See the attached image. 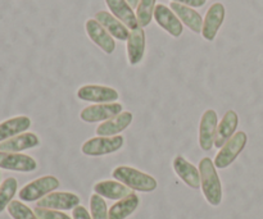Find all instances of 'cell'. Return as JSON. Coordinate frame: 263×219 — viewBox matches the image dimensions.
Instances as JSON below:
<instances>
[{"label": "cell", "instance_id": "18", "mask_svg": "<svg viewBox=\"0 0 263 219\" xmlns=\"http://www.w3.org/2000/svg\"><path fill=\"white\" fill-rule=\"evenodd\" d=\"M145 54V32L141 27L130 31L127 38V58L131 66L140 63Z\"/></svg>", "mask_w": 263, "mask_h": 219}, {"label": "cell", "instance_id": "11", "mask_svg": "<svg viewBox=\"0 0 263 219\" xmlns=\"http://www.w3.org/2000/svg\"><path fill=\"white\" fill-rule=\"evenodd\" d=\"M0 168L7 171L22 172V173H30L36 171L37 163L31 156L20 153H4L0 151Z\"/></svg>", "mask_w": 263, "mask_h": 219}, {"label": "cell", "instance_id": "17", "mask_svg": "<svg viewBox=\"0 0 263 219\" xmlns=\"http://www.w3.org/2000/svg\"><path fill=\"white\" fill-rule=\"evenodd\" d=\"M40 145V138L32 132H25L9 140L0 143V151L4 153H21L28 149L37 148Z\"/></svg>", "mask_w": 263, "mask_h": 219}, {"label": "cell", "instance_id": "28", "mask_svg": "<svg viewBox=\"0 0 263 219\" xmlns=\"http://www.w3.org/2000/svg\"><path fill=\"white\" fill-rule=\"evenodd\" d=\"M90 210L92 219H108V209L104 199L100 195L94 194L90 197Z\"/></svg>", "mask_w": 263, "mask_h": 219}, {"label": "cell", "instance_id": "30", "mask_svg": "<svg viewBox=\"0 0 263 219\" xmlns=\"http://www.w3.org/2000/svg\"><path fill=\"white\" fill-rule=\"evenodd\" d=\"M72 219H92L90 213L87 212V209L82 205H79L73 209L72 212Z\"/></svg>", "mask_w": 263, "mask_h": 219}, {"label": "cell", "instance_id": "9", "mask_svg": "<svg viewBox=\"0 0 263 219\" xmlns=\"http://www.w3.org/2000/svg\"><path fill=\"white\" fill-rule=\"evenodd\" d=\"M226 10L223 4L221 3H215L210 7L207 10L204 21H203V28H202V36L204 40L213 41L217 36L218 30L222 26L223 21H225Z\"/></svg>", "mask_w": 263, "mask_h": 219}, {"label": "cell", "instance_id": "29", "mask_svg": "<svg viewBox=\"0 0 263 219\" xmlns=\"http://www.w3.org/2000/svg\"><path fill=\"white\" fill-rule=\"evenodd\" d=\"M36 217L39 219H72L66 213H62L61 210H53V209H45V208L36 207L33 209Z\"/></svg>", "mask_w": 263, "mask_h": 219}, {"label": "cell", "instance_id": "22", "mask_svg": "<svg viewBox=\"0 0 263 219\" xmlns=\"http://www.w3.org/2000/svg\"><path fill=\"white\" fill-rule=\"evenodd\" d=\"M30 127L31 120L26 115H20V117L4 121V122L0 123V143H4V141L15 137L21 133L27 132Z\"/></svg>", "mask_w": 263, "mask_h": 219}, {"label": "cell", "instance_id": "26", "mask_svg": "<svg viewBox=\"0 0 263 219\" xmlns=\"http://www.w3.org/2000/svg\"><path fill=\"white\" fill-rule=\"evenodd\" d=\"M157 0H140L136 8V18L141 28L146 27L152 22Z\"/></svg>", "mask_w": 263, "mask_h": 219}, {"label": "cell", "instance_id": "24", "mask_svg": "<svg viewBox=\"0 0 263 219\" xmlns=\"http://www.w3.org/2000/svg\"><path fill=\"white\" fill-rule=\"evenodd\" d=\"M139 196L133 192L128 196L118 200L108 210V219H126L130 217L139 207Z\"/></svg>", "mask_w": 263, "mask_h": 219}, {"label": "cell", "instance_id": "31", "mask_svg": "<svg viewBox=\"0 0 263 219\" xmlns=\"http://www.w3.org/2000/svg\"><path fill=\"white\" fill-rule=\"evenodd\" d=\"M175 3H180V4L187 5L192 8H200L205 4V0H172Z\"/></svg>", "mask_w": 263, "mask_h": 219}, {"label": "cell", "instance_id": "21", "mask_svg": "<svg viewBox=\"0 0 263 219\" xmlns=\"http://www.w3.org/2000/svg\"><path fill=\"white\" fill-rule=\"evenodd\" d=\"M131 122H133V113L122 112L113 117L112 120L105 121L102 125L98 126L97 133L98 136H105V137L117 136L118 133L125 131L131 125Z\"/></svg>", "mask_w": 263, "mask_h": 219}, {"label": "cell", "instance_id": "25", "mask_svg": "<svg viewBox=\"0 0 263 219\" xmlns=\"http://www.w3.org/2000/svg\"><path fill=\"white\" fill-rule=\"evenodd\" d=\"M18 182L17 180L9 177L0 185V213L4 212L8 205L13 202V197L17 194Z\"/></svg>", "mask_w": 263, "mask_h": 219}, {"label": "cell", "instance_id": "10", "mask_svg": "<svg viewBox=\"0 0 263 219\" xmlns=\"http://www.w3.org/2000/svg\"><path fill=\"white\" fill-rule=\"evenodd\" d=\"M80 197L72 192H51L41 200H39L36 207L53 210H73L80 205Z\"/></svg>", "mask_w": 263, "mask_h": 219}, {"label": "cell", "instance_id": "14", "mask_svg": "<svg viewBox=\"0 0 263 219\" xmlns=\"http://www.w3.org/2000/svg\"><path fill=\"white\" fill-rule=\"evenodd\" d=\"M238 125V113H236L235 110H228V112L225 113V115H223L222 121H221L217 126V132H216L215 138L216 148L221 149L234 135H235Z\"/></svg>", "mask_w": 263, "mask_h": 219}, {"label": "cell", "instance_id": "32", "mask_svg": "<svg viewBox=\"0 0 263 219\" xmlns=\"http://www.w3.org/2000/svg\"><path fill=\"white\" fill-rule=\"evenodd\" d=\"M126 2H127L128 4H130V7L134 9V8H138L139 2H140V0H126Z\"/></svg>", "mask_w": 263, "mask_h": 219}, {"label": "cell", "instance_id": "6", "mask_svg": "<svg viewBox=\"0 0 263 219\" xmlns=\"http://www.w3.org/2000/svg\"><path fill=\"white\" fill-rule=\"evenodd\" d=\"M122 113V104L120 103H105L86 107L80 113V118L86 123L105 122Z\"/></svg>", "mask_w": 263, "mask_h": 219}, {"label": "cell", "instance_id": "20", "mask_svg": "<svg viewBox=\"0 0 263 219\" xmlns=\"http://www.w3.org/2000/svg\"><path fill=\"white\" fill-rule=\"evenodd\" d=\"M174 169L177 176L185 182L189 187L197 190L200 187V173L199 169L195 168L190 162H187L184 156L177 155L174 159Z\"/></svg>", "mask_w": 263, "mask_h": 219}, {"label": "cell", "instance_id": "2", "mask_svg": "<svg viewBox=\"0 0 263 219\" xmlns=\"http://www.w3.org/2000/svg\"><path fill=\"white\" fill-rule=\"evenodd\" d=\"M113 178L116 181L121 182V184L126 185L128 189L133 191H140V192H152L157 189L158 184L154 177L151 174L144 173V172L139 171L136 168H131V167L120 166L113 171L112 173Z\"/></svg>", "mask_w": 263, "mask_h": 219}, {"label": "cell", "instance_id": "8", "mask_svg": "<svg viewBox=\"0 0 263 219\" xmlns=\"http://www.w3.org/2000/svg\"><path fill=\"white\" fill-rule=\"evenodd\" d=\"M218 118L213 109H208L203 113L199 126V145L204 151H210L215 145L216 132H217Z\"/></svg>", "mask_w": 263, "mask_h": 219}, {"label": "cell", "instance_id": "16", "mask_svg": "<svg viewBox=\"0 0 263 219\" xmlns=\"http://www.w3.org/2000/svg\"><path fill=\"white\" fill-rule=\"evenodd\" d=\"M170 8L172 9V12L177 15L181 23H184L186 27H189L193 32L195 33H202L203 28V18L197 10H194V8L187 7V5L180 4V3L172 2Z\"/></svg>", "mask_w": 263, "mask_h": 219}, {"label": "cell", "instance_id": "19", "mask_svg": "<svg viewBox=\"0 0 263 219\" xmlns=\"http://www.w3.org/2000/svg\"><path fill=\"white\" fill-rule=\"evenodd\" d=\"M95 19L112 35V37L120 41H127L128 36H130V30L109 12L100 10L95 14Z\"/></svg>", "mask_w": 263, "mask_h": 219}, {"label": "cell", "instance_id": "12", "mask_svg": "<svg viewBox=\"0 0 263 219\" xmlns=\"http://www.w3.org/2000/svg\"><path fill=\"white\" fill-rule=\"evenodd\" d=\"M154 19L158 23L159 27L163 28L164 31L170 33L174 37H180L184 31L181 21L177 18V15L172 12L171 8L166 7L163 4L156 5L154 9Z\"/></svg>", "mask_w": 263, "mask_h": 219}, {"label": "cell", "instance_id": "5", "mask_svg": "<svg viewBox=\"0 0 263 219\" xmlns=\"http://www.w3.org/2000/svg\"><path fill=\"white\" fill-rule=\"evenodd\" d=\"M125 138L122 136H98V137L90 138L82 145L81 151L82 154L87 156H102L109 155V154L116 153L123 146Z\"/></svg>", "mask_w": 263, "mask_h": 219}, {"label": "cell", "instance_id": "1", "mask_svg": "<svg viewBox=\"0 0 263 219\" xmlns=\"http://www.w3.org/2000/svg\"><path fill=\"white\" fill-rule=\"evenodd\" d=\"M199 173L203 195L211 205L218 207L222 202V186L212 159L203 158L199 162Z\"/></svg>", "mask_w": 263, "mask_h": 219}, {"label": "cell", "instance_id": "15", "mask_svg": "<svg viewBox=\"0 0 263 219\" xmlns=\"http://www.w3.org/2000/svg\"><path fill=\"white\" fill-rule=\"evenodd\" d=\"M105 3H107L112 14L117 19H120L128 30L133 31L140 27L138 18H136V13H134L133 8L126 0H105Z\"/></svg>", "mask_w": 263, "mask_h": 219}, {"label": "cell", "instance_id": "4", "mask_svg": "<svg viewBox=\"0 0 263 219\" xmlns=\"http://www.w3.org/2000/svg\"><path fill=\"white\" fill-rule=\"evenodd\" d=\"M247 133L243 131H239L236 132L225 145L221 148V150L218 151V154L215 158V167L218 169H225L228 167H230L231 164L235 162V159L240 155L241 151L244 150L247 145Z\"/></svg>", "mask_w": 263, "mask_h": 219}, {"label": "cell", "instance_id": "7", "mask_svg": "<svg viewBox=\"0 0 263 219\" xmlns=\"http://www.w3.org/2000/svg\"><path fill=\"white\" fill-rule=\"evenodd\" d=\"M77 97L80 100L98 104L117 102L120 95L116 89L108 86H99V85H86L77 90Z\"/></svg>", "mask_w": 263, "mask_h": 219}, {"label": "cell", "instance_id": "23", "mask_svg": "<svg viewBox=\"0 0 263 219\" xmlns=\"http://www.w3.org/2000/svg\"><path fill=\"white\" fill-rule=\"evenodd\" d=\"M95 194L109 200H121L133 194V190L118 181H100L94 186Z\"/></svg>", "mask_w": 263, "mask_h": 219}, {"label": "cell", "instance_id": "3", "mask_svg": "<svg viewBox=\"0 0 263 219\" xmlns=\"http://www.w3.org/2000/svg\"><path fill=\"white\" fill-rule=\"evenodd\" d=\"M59 187V180L54 176H44L30 182L20 190L21 202H39Z\"/></svg>", "mask_w": 263, "mask_h": 219}, {"label": "cell", "instance_id": "27", "mask_svg": "<svg viewBox=\"0 0 263 219\" xmlns=\"http://www.w3.org/2000/svg\"><path fill=\"white\" fill-rule=\"evenodd\" d=\"M8 213L13 219H39L36 217L35 212L31 210L27 205L23 204L20 200H13L8 205Z\"/></svg>", "mask_w": 263, "mask_h": 219}, {"label": "cell", "instance_id": "13", "mask_svg": "<svg viewBox=\"0 0 263 219\" xmlns=\"http://www.w3.org/2000/svg\"><path fill=\"white\" fill-rule=\"evenodd\" d=\"M85 28H86L90 40L94 41L104 53L112 54L115 51L116 41L113 40L112 35L97 19H87Z\"/></svg>", "mask_w": 263, "mask_h": 219}]
</instances>
